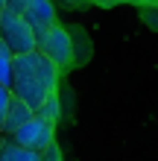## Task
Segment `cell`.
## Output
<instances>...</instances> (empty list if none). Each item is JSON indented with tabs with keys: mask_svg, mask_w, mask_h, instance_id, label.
Masks as SVG:
<instances>
[{
	"mask_svg": "<svg viewBox=\"0 0 158 161\" xmlns=\"http://www.w3.org/2000/svg\"><path fill=\"white\" fill-rule=\"evenodd\" d=\"M59 76H62V70L44 53H38V50L18 53L12 62V85H9V91H12V97H18L35 111L47 97L59 94Z\"/></svg>",
	"mask_w": 158,
	"mask_h": 161,
	"instance_id": "1",
	"label": "cell"
},
{
	"mask_svg": "<svg viewBox=\"0 0 158 161\" xmlns=\"http://www.w3.org/2000/svg\"><path fill=\"white\" fill-rule=\"evenodd\" d=\"M35 50L44 53L59 70L70 68V62H73V41H70V32L64 30V26H59V24H50L47 30L35 32Z\"/></svg>",
	"mask_w": 158,
	"mask_h": 161,
	"instance_id": "2",
	"label": "cell"
},
{
	"mask_svg": "<svg viewBox=\"0 0 158 161\" xmlns=\"http://www.w3.org/2000/svg\"><path fill=\"white\" fill-rule=\"evenodd\" d=\"M0 38L6 41V47L15 56L35 50V32L30 30V24H26L18 12H12L9 6L0 9Z\"/></svg>",
	"mask_w": 158,
	"mask_h": 161,
	"instance_id": "3",
	"label": "cell"
},
{
	"mask_svg": "<svg viewBox=\"0 0 158 161\" xmlns=\"http://www.w3.org/2000/svg\"><path fill=\"white\" fill-rule=\"evenodd\" d=\"M6 138H12L15 144H21L26 149H32V153H44L53 141H56V126L47 120H41V117H30L24 123V126H18L12 135H6Z\"/></svg>",
	"mask_w": 158,
	"mask_h": 161,
	"instance_id": "4",
	"label": "cell"
},
{
	"mask_svg": "<svg viewBox=\"0 0 158 161\" xmlns=\"http://www.w3.org/2000/svg\"><path fill=\"white\" fill-rule=\"evenodd\" d=\"M21 18L26 24H30L32 32H41L47 30L50 24H56V9H53V0H30V3L24 6Z\"/></svg>",
	"mask_w": 158,
	"mask_h": 161,
	"instance_id": "5",
	"label": "cell"
},
{
	"mask_svg": "<svg viewBox=\"0 0 158 161\" xmlns=\"http://www.w3.org/2000/svg\"><path fill=\"white\" fill-rule=\"evenodd\" d=\"M30 117H32V108L26 106V103H21L18 97H12V100H9V106H6V117H3V129H0V138L12 135V132H15L18 126H24Z\"/></svg>",
	"mask_w": 158,
	"mask_h": 161,
	"instance_id": "6",
	"label": "cell"
},
{
	"mask_svg": "<svg viewBox=\"0 0 158 161\" xmlns=\"http://www.w3.org/2000/svg\"><path fill=\"white\" fill-rule=\"evenodd\" d=\"M0 161H41V153H32L12 138H0Z\"/></svg>",
	"mask_w": 158,
	"mask_h": 161,
	"instance_id": "7",
	"label": "cell"
},
{
	"mask_svg": "<svg viewBox=\"0 0 158 161\" xmlns=\"http://www.w3.org/2000/svg\"><path fill=\"white\" fill-rule=\"evenodd\" d=\"M35 117H41V120H47V123H53L56 126V120H59V114H62V108H59V94H53V97H47L41 103L38 108L32 111Z\"/></svg>",
	"mask_w": 158,
	"mask_h": 161,
	"instance_id": "8",
	"label": "cell"
},
{
	"mask_svg": "<svg viewBox=\"0 0 158 161\" xmlns=\"http://www.w3.org/2000/svg\"><path fill=\"white\" fill-rule=\"evenodd\" d=\"M12 62H15V53L0 38V85H6V88L12 85Z\"/></svg>",
	"mask_w": 158,
	"mask_h": 161,
	"instance_id": "9",
	"label": "cell"
},
{
	"mask_svg": "<svg viewBox=\"0 0 158 161\" xmlns=\"http://www.w3.org/2000/svg\"><path fill=\"white\" fill-rule=\"evenodd\" d=\"M9 100H12V91L6 88V85H0V129H3V117H6V106Z\"/></svg>",
	"mask_w": 158,
	"mask_h": 161,
	"instance_id": "10",
	"label": "cell"
},
{
	"mask_svg": "<svg viewBox=\"0 0 158 161\" xmlns=\"http://www.w3.org/2000/svg\"><path fill=\"white\" fill-rule=\"evenodd\" d=\"M41 161H62V149H59V144H56V141L41 153Z\"/></svg>",
	"mask_w": 158,
	"mask_h": 161,
	"instance_id": "11",
	"label": "cell"
},
{
	"mask_svg": "<svg viewBox=\"0 0 158 161\" xmlns=\"http://www.w3.org/2000/svg\"><path fill=\"white\" fill-rule=\"evenodd\" d=\"M138 6H158V0H138Z\"/></svg>",
	"mask_w": 158,
	"mask_h": 161,
	"instance_id": "12",
	"label": "cell"
},
{
	"mask_svg": "<svg viewBox=\"0 0 158 161\" xmlns=\"http://www.w3.org/2000/svg\"><path fill=\"white\" fill-rule=\"evenodd\" d=\"M97 3H103V6H114L117 0H97Z\"/></svg>",
	"mask_w": 158,
	"mask_h": 161,
	"instance_id": "13",
	"label": "cell"
},
{
	"mask_svg": "<svg viewBox=\"0 0 158 161\" xmlns=\"http://www.w3.org/2000/svg\"><path fill=\"white\" fill-rule=\"evenodd\" d=\"M123 3H138V0H123Z\"/></svg>",
	"mask_w": 158,
	"mask_h": 161,
	"instance_id": "14",
	"label": "cell"
},
{
	"mask_svg": "<svg viewBox=\"0 0 158 161\" xmlns=\"http://www.w3.org/2000/svg\"><path fill=\"white\" fill-rule=\"evenodd\" d=\"M3 3H6V0H0V9H3Z\"/></svg>",
	"mask_w": 158,
	"mask_h": 161,
	"instance_id": "15",
	"label": "cell"
}]
</instances>
